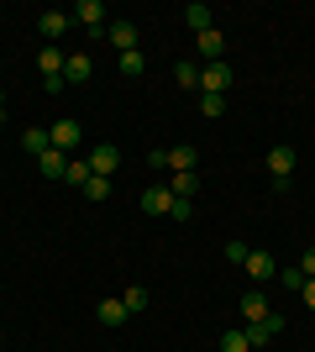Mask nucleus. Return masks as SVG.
Masks as SVG:
<instances>
[{"label": "nucleus", "instance_id": "f257e3e1", "mask_svg": "<svg viewBox=\"0 0 315 352\" xmlns=\"http://www.w3.org/2000/svg\"><path fill=\"white\" fill-rule=\"evenodd\" d=\"M148 163H152V168H174V174H189V168L200 163V147H195V142H179V147H163V153L152 147Z\"/></svg>", "mask_w": 315, "mask_h": 352}, {"label": "nucleus", "instance_id": "f03ea898", "mask_svg": "<svg viewBox=\"0 0 315 352\" xmlns=\"http://www.w3.org/2000/svg\"><path fill=\"white\" fill-rule=\"evenodd\" d=\"M47 137H53V147H58V153H69V158H74L79 142H84V132H79V121H74V116L53 121V126H47Z\"/></svg>", "mask_w": 315, "mask_h": 352}, {"label": "nucleus", "instance_id": "7ed1b4c3", "mask_svg": "<svg viewBox=\"0 0 315 352\" xmlns=\"http://www.w3.org/2000/svg\"><path fill=\"white\" fill-rule=\"evenodd\" d=\"M294 163H300V158H294V147H289V142L268 153V174L279 179V190H289V174H294Z\"/></svg>", "mask_w": 315, "mask_h": 352}, {"label": "nucleus", "instance_id": "20e7f679", "mask_svg": "<svg viewBox=\"0 0 315 352\" xmlns=\"http://www.w3.org/2000/svg\"><path fill=\"white\" fill-rule=\"evenodd\" d=\"M226 85H231V63H205V69H200V89H205V95H226Z\"/></svg>", "mask_w": 315, "mask_h": 352}, {"label": "nucleus", "instance_id": "39448f33", "mask_svg": "<svg viewBox=\"0 0 315 352\" xmlns=\"http://www.w3.org/2000/svg\"><path fill=\"white\" fill-rule=\"evenodd\" d=\"M90 174H100V179H110L116 174V163H121V153H116V142H100V147H90Z\"/></svg>", "mask_w": 315, "mask_h": 352}, {"label": "nucleus", "instance_id": "423d86ee", "mask_svg": "<svg viewBox=\"0 0 315 352\" xmlns=\"http://www.w3.org/2000/svg\"><path fill=\"white\" fill-rule=\"evenodd\" d=\"M105 43L116 47V53H137V27L132 21H110V27H105Z\"/></svg>", "mask_w": 315, "mask_h": 352}, {"label": "nucleus", "instance_id": "0eeeda50", "mask_svg": "<svg viewBox=\"0 0 315 352\" xmlns=\"http://www.w3.org/2000/svg\"><path fill=\"white\" fill-rule=\"evenodd\" d=\"M74 21L105 37V6H100V0H79V6H74Z\"/></svg>", "mask_w": 315, "mask_h": 352}, {"label": "nucleus", "instance_id": "6e6552de", "mask_svg": "<svg viewBox=\"0 0 315 352\" xmlns=\"http://www.w3.org/2000/svg\"><path fill=\"white\" fill-rule=\"evenodd\" d=\"M69 21H74L69 11H43V16H37V32H43L47 43H58L63 32H69Z\"/></svg>", "mask_w": 315, "mask_h": 352}, {"label": "nucleus", "instance_id": "1a4fd4ad", "mask_svg": "<svg viewBox=\"0 0 315 352\" xmlns=\"http://www.w3.org/2000/svg\"><path fill=\"white\" fill-rule=\"evenodd\" d=\"M142 210H148V216H168V210H174V195H168V184H152V190H142Z\"/></svg>", "mask_w": 315, "mask_h": 352}, {"label": "nucleus", "instance_id": "9d476101", "mask_svg": "<svg viewBox=\"0 0 315 352\" xmlns=\"http://www.w3.org/2000/svg\"><path fill=\"white\" fill-rule=\"evenodd\" d=\"M95 63L84 58V53H69V63H63V85H90Z\"/></svg>", "mask_w": 315, "mask_h": 352}, {"label": "nucleus", "instance_id": "9b49d317", "mask_svg": "<svg viewBox=\"0 0 315 352\" xmlns=\"http://www.w3.org/2000/svg\"><path fill=\"white\" fill-rule=\"evenodd\" d=\"M242 268H247V279H257V284H263V279H273V274H279V263H273V258H268V252H247V263H242Z\"/></svg>", "mask_w": 315, "mask_h": 352}, {"label": "nucleus", "instance_id": "f8f14e48", "mask_svg": "<svg viewBox=\"0 0 315 352\" xmlns=\"http://www.w3.org/2000/svg\"><path fill=\"white\" fill-rule=\"evenodd\" d=\"M195 43H200V58H205V63H221V58H226V37H221L215 27H210V32H200Z\"/></svg>", "mask_w": 315, "mask_h": 352}, {"label": "nucleus", "instance_id": "ddd939ff", "mask_svg": "<svg viewBox=\"0 0 315 352\" xmlns=\"http://www.w3.org/2000/svg\"><path fill=\"white\" fill-rule=\"evenodd\" d=\"M63 63H69V53H63L58 43H47L43 53H37V69H43V79H53V74H63Z\"/></svg>", "mask_w": 315, "mask_h": 352}, {"label": "nucleus", "instance_id": "4468645a", "mask_svg": "<svg viewBox=\"0 0 315 352\" xmlns=\"http://www.w3.org/2000/svg\"><path fill=\"white\" fill-rule=\"evenodd\" d=\"M37 168H43V179H63V174H69V153H58V147H47L43 158H37Z\"/></svg>", "mask_w": 315, "mask_h": 352}, {"label": "nucleus", "instance_id": "2eb2a0df", "mask_svg": "<svg viewBox=\"0 0 315 352\" xmlns=\"http://www.w3.org/2000/svg\"><path fill=\"white\" fill-rule=\"evenodd\" d=\"M95 316H100V326H126V321H132V310L121 305V300H100Z\"/></svg>", "mask_w": 315, "mask_h": 352}, {"label": "nucleus", "instance_id": "dca6fc26", "mask_svg": "<svg viewBox=\"0 0 315 352\" xmlns=\"http://www.w3.org/2000/svg\"><path fill=\"white\" fill-rule=\"evenodd\" d=\"M21 147H27V158H43L47 147H53V137H47L43 126H27V132H21Z\"/></svg>", "mask_w": 315, "mask_h": 352}, {"label": "nucleus", "instance_id": "f3484780", "mask_svg": "<svg viewBox=\"0 0 315 352\" xmlns=\"http://www.w3.org/2000/svg\"><path fill=\"white\" fill-rule=\"evenodd\" d=\"M184 21H189V32H195V37H200V32H210V27H215V11H210V6H200V0H195V6L184 11Z\"/></svg>", "mask_w": 315, "mask_h": 352}, {"label": "nucleus", "instance_id": "a211bd4d", "mask_svg": "<svg viewBox=\"0 0 315 352\" xmlns=\"http://www.w3.org/2000/svg\"><path fill=\"white\" fill-rule=\"evenodd\" d=\"M195 190H200V174H195V168H189V174H174V179H168V195H174V200H189Z\"/></svg>", "mask_w": 315, "mask_h": 352}, {"label": "nucleus", "instance_id": "6ab92c4d", "mask_svg": "<svg viewBox=\"0 0 315 352\" xmlns=\"http://www.w3.org/2000/svg\"><path fill=\"white\" fill-rule=\"evenodd\" d=\"M263 316H268V300H263V294H242V321H247V326H253V321H263Z\"/></svg>", "mask_w": 315, "mask_h": 352}, {"label": "nucleus", "instance_id": "aec40b11", "mask_svg": "<svg viewBox=\"0 0 315 352\" xmlns=\"http://www.w3.org/2000/svg\"><path fill=\"white\" fill-rule=\"evenodd\" d=\"M116 69L126 74V79H137V74L148 69V58H142V47H137V53H116Z\"/></svg>", "mask_w": 315, "mask_h": 352}, {"label": "nucleus", "instance_id": "412c9836", "mask_svg": "<svg viewBox=\"0 0 315 352\" xmlns=\"http://www.w3.org/2000/svg\"><path fill=\"white\" fill-rule=\"evenodd\" d=\"M174 79H179L184 89H200V69H195L189 58H179V63H174Z\"/></svg>", "mask_w": 315, "mask_h": 352}, {"label": "nucleus", "instance_id": "4be33fe9", "mask_svg": "<svg viewBox=\"0 0 315 352\" xmlns=\"http://www.w3.org/2000/svg\"><path fill=\"white\" fill-rule=\"evenodd\" d=\"M63 179H69V184H79V190H84V184H90V163H84V158H69V174H63Z\"/></svg>", "mask_w": 315, "mask_h": 352}, {"label": "nucleus", "instance_id": "5701e85b", "mask_svg": "<svg viewBox=\"0 0 315 352\" xmlns=\"http://www.w3.org/2000/svg\"><path fill=\"white\" fill-rule=\"evenodd\" d=\"M221 352H253V342H247V331H237V326H231V331H226V337H221Z\"/></svg>", "mask_w": 315, "mask_h": 352}, {"label": "nucleus", "instance_id": "b1692460", "mask_svg": "<svg viewBox=\"0 0 315 352\" xmlns=\"http://www.w3.org/2000/svg\"><path fill=\"white\" fill-rule=\"evenodd\" d=\"M200 111H205L210 121H215V116H226V95H205V89H200Z\"/></svg>", "mask_w": 315, "mask_h": 352}, {"label": "nucleus", "instance_id": "393cba45", "mask_svg": "<svg viewBox=\"0 0 315 352\" xmlns=\"http://www.w3.org/2000/svg\"><path fill=\"white\" fill-rule=\"evenodd\" d=\"M121 305L132 310V316H137V310H148V289H142V284H132V289L121 294Z\"/></svg>", "mask_w": 315, "mask_h": 352}, {"label": "nucleus", "instance_id": "a878e982", "mask_svg": "<svg viewBox=\"0 0 315 352\" xmlns=\"http://www.w3.org/2000/svg\"><path fill=\"white\" fill-rule=\"evenodd\" d=\"M105 195H110V179H100V174H95L90 184H84V200H105Z\"/></svg>", "mask_w": 315, "mask_h": 352}, {"label": "nucleus", "instance_id": "bb28decb", "mask_svg": "<svg viewBox=\"0 0 315 352\" xmlns=\"http://www.w3.org/2000/svg\"><path fill=\"white\" fill-rule=\"evenodd\" d=\"M279 279H284V289H305V274H300V268H279Z\"/></svg>", "mask_w": 315, "mask_h": 352}, {"label": "nucleus", "instance_id": "cd10ccee", "mask_svg": "<svg viewBox=\"0 0 315 352\" xmlns=\"http://www.w3.org/2000/svg\"><path fill=\"white\" fill-rule=\"evenodd\" d=\"M247 252H253L247 242H226V258H231V263H247Z\"/></svg>", "mask_w": 315, "mask_h": 352}, {"label": "nucleus", "instance_id": "c85d7f7f", "mask_svg": "<svg viewBox=\"0 0 315 352\" xmlns=\"http://www.w3.org/2000/svg\"><path fill=\"white\" fill-rule=\"evenodd\" d=\"M300 274H305V279H315V248H305V258H300Z\"/></svg>", "mask_w": 315, "mask_h": 352}, {"label": "nucleus", "instance_id": "c756f323", "mask_svg": "<svg viewBox=\"0 0 315 352\" xmlns=\"http://www.w3.org/2000/svg\"><path fill=\"white\" fill-rule=\"evenodd\" d=\"M300 294H305V305L315 310V279H305V289H300Z\"/></svg>", "mask_w": 315, "mask_h": 352}]
</instances>
